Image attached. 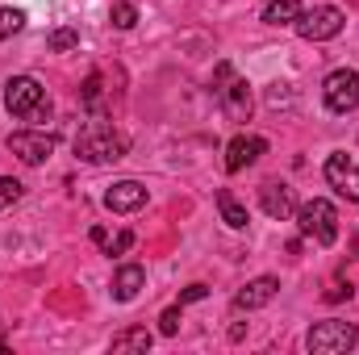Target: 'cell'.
Returning a JSON list of instances; mask_svg holds the SVG:
<instances>
[{
	"instance_id": "1",
	"label": "cell",
	"mask_w": 359,
	"mask_h": 355,
	"mask_svg": "<svg viewBox=\"0 0 359 355\" xmlns=\"http://www.w3.org/2000/svg\"><path fill=\"white\" fill-rule=\"evenodd\" d=\"M4 109L21 121H50V100L46 88L34 80V76H13L4 84Z\"/></svg>"
},
{
	"instance_id": "2",
	"label": "cell",
	"mask_w": 359,
	"mask_h": 355,
	"mask_svg": "<svg viewBox=\"0 0 359 355\" xmlns=\"http://www.w3.org/2000/svg\"><path fill=\"white\" fill-rule=\"evenodd\" d=\"M126 134H117L113 126H104V121H92L84 126L80 134H76V155L84 159V163H113V159H121L126 155Z\"/></svg>"
},
{
	"instance_id": "3",
	"label": "cell",
	"mask_w": 359,
	"mask_h": 355,
	"mask_svg": "<svg viewBox=\"0 0 359 355\" xmlns=\"http://www.w3.org/2000/svg\"><path fill=\"white\" fill-rule=\"evenodd\" d=\"M297 226H301V239H313L318 247H330L339 239V209L322 196L297 205Z\"/></svg>"
},
{
	"instance_id": "4",
	"label": "cell",
	"mask_w": 359,
	"mask_h": 355,
	"mask_svg": "<svg viewBox=\"0 0 359 355\" xmlns=\"http://www.w3.org/2000/svg\"><path fill=\"white\" fill-rule=\"evenodd\" d=\"M355 343H359V330L351 322H339V318L318 322V326L305 335V347L313 355H343V351H351Z\"/></svg>"
},
{
	"instance_id": "5",
	"label": "cell",
	"mask_w": 359,
	"mask_h": 355,
	"mask_svg": "<svg viewBox=\"0 0 359 355\" xmlns=\"http://www.w3.org/2000/svg\"><path fill=\"white\" fill-rule=\"evenodd\" d=\"M343 25H347V17H343V8H334V4H318V8H305V13L297 17V34H301L305 42H330V38L343 34Z\"/></svg>"
},
{
	"instance_id": "6",
	"label": "cell",
	"mask_w": 359,
	"mask_h": 355,
	"mask_svg": "<svg viewBox=\"0 0 359 355\" xmlns=\"http://www.w3.org/2000/svg\"><path fill=\"white\" fill-rule=\"evenodd\" d=\"M322 96H326V109L330 113H355L359 109V72L355 67L330 72L326 84H322Z\"/></svg>"
},
{
	"instance_id": "7",
	"label": "cell",
	"mask_w": 359,
	"mask_h": 355,
	"mask_svg": "<svg viewBox=\"0 0 359 355\" xmlns=\"http://www.w3.org/2000/svg\"><path fill=\"white\" fill-rule=\"evenodd\" d=\"M4 147H8L21 163L38 168V163H46V159L55 155L59 138H55V134H46V130H17V134H8V138H4Z\"/></svg>"
},
{
	"instance_id": "8",
	"label": "cell",
	"mask_w": 359,
	"mask_h": 355,
	"mask_svg": "<svg viewBox=\"0 0 359 355\" xmlns=\"http://www.w3.org/2000/svg\"><path fill=\"white\" fill-rule=\"evenodd\" d=\"M326 184H330L339 196L359 201V163L347 155V151H334V155L326 159Z\"/></svg>"
},
{
	"instance_id": "9",
	"label": "cell",
	"mask_w": 359,
	"mask_h": 355,
	"mask_svg": "<svg viewBox=\"0 0 359 355\" xmlns=\"http://www.w3.org/2000/svg\"><path fill=\"white\" fill-rule=\"evenodd\" d=\"M264 151H268L264 138H255V134H234V138L226 142V172H243V168H251Z\"/></svg>"
},
{
	"instance_id": "10",
	"label": "cell",
	"mask_w": 359,
	"mask_h": 355,
	"mask_svg": "<svg viewBox=\"0 0 359 355\" xmlns=\"http://www.w3.org/2000/svg\"><path fill=\"white\" fill-rule=\"evenodd\" d=\"M142 205H147V184H138V180H117L104 192V209H113V213H134Z\"/></svg>"
},
{
	"instance_id": "11",
	"label": "cell",
	"mask_w": 359,
	"mask_h": 355,
	"mask_svg": "<svg viewBox=\"0 0 359 355\" xmlns=\"http://www.w3.org/2000/svg\"><path fill=\"white\" fill-rule=\"evenodd\" d=\"M259 205H264V213L276 217V222H288V217L297 213V196H292V188H288V184H276V180H268V184L259 188Z\"/></svg>"
},
{
	"instance_id": "12",
	"label": "cell",
	"mask_w": 359,
	"mask_h": 355,
	"mask_svg": "<svg viewBox=\"0 0 359 355\" xmlns=\"http://www.w3.org/2000/svg\"><path fill=\"white\" fill-rule=\"evenodd\" d=\"M276 293H280V280H276V276H255L251 284H243V288L234 293V309H247V314H251V309H264Z\"/></svg>"
},
{
	"instance_id": "13",
	"label": "cell",
	"mask_w": 359,
	"mask_h": 355,
	"mask_svg": "<svg viewBox=\"0 0 359 355\" xmlns=\"http://www.w3.org/2000/svg\"><path fill=\"white\" fill-rule=\"evenodd\" d=\"M142 288H147V272H142L138 264H121L117 272H113V288H109L113 301H134Z\"/></svg>"
},
{
	"instance_id": "14",
	"label": "cell",
	"mask_w": 359,
	"mask_h": 355,
	"mask_svg": "<svg viewBox=\"0 0 359 355\" xmlns=\"http://www.w3.org/2000/svg\"><path fill=\"white\" fill-rule=\"evenodd\" d=\"M222 92V109H226V117L230 121H247L251 117V88H247V80H230Z\"/></svg>"
},
{
	"instance_id": "15",
	"label": "cell",
	"mask_w": 359,
	"mask_h": 355,
	"mask_svg": "<svg viewBox=\"0 0 359 355\" xmlns=\"http://www.w3.org/2000/svg\"><path fill=\"white\" fill-rule=\"evenodd\" d=\"M217 209H222V222H226L230 230H247V222H251V217H247V205H243V201H234V192H226V188H222V192H217Z\"/></svg>"
},
{
	"instance_id": "16",
	"label": "cell",
	"mask_w": 359,
	"mask_h": 355,
	"mask_svg": "<svg viewBox=\"0 0 359 355\" xmlns=\"http://www.w3.org/2000/svg\"><path fill=\"white\" fill-rule=\"evenodd\" d=\"M151 330L147 326H126L121 335H113V351L121 355V351H151Z\"/></svg>"
},
{
	"instance_id": "17",
	"label": "cell",
	"mask_w": 359,
	"mask_h": 355,
	"mask_svg": "<svg viewBox=\"0 0 359 355\" xmlns=\"http://www.w3.org/2000/svg\"><path fill=\"white\" fill-rule=\"evenodd\" d=\"M301 13H305L301 0H271L268 8H264V21H268V25H297Z\"/></svg>"
},
{
	"instance_id": "18",
	"label": "cell",
	"mask_w": 359,
	"mask_h": 355,
	"mask_svg": "<svg viewBox=\"0 0 359 355\" xmlns=\"http://www.w3.org/2000/svg\"><path fill=\"white\" fill-rule=\"evenodd\" d=\"M109 21H113L117 29H134V25H138V8H134L130 0H117V4L109 8Z\"/></svg>"
},
{
	"instance_id": "19",
	"label": "cell",
	"mask_w": 359,
	"mask_h": 355,
	"mask_svg": "<svg viewBox=\"0 0 359 355\" xmlns=\"http://www.w3.org/2000/svg\"><path fill=\"white\" fill-rule=\"evenodd\" d=\"M21 29H25V13L0 4V38H13V34H21Z\"/></svg>"
},
{
	"instance_id": "20",
	"label": "cell",
	"mask_w": 359,
	"mask_h": 355,
	"mask_svg": "<svg viewBox=\"0 0 359 355\" xmlns=\"http://www.w3.org/2000/svg\"><path fill=\"white\" fill-rule=\"evenodd\" d=\"M17 201H21V180L0 176V209H13Z\"/></svg>"
},
{
	"instance_id": "21",
	"label": "cell",
	"mask_w": 359,
	"mask_h": 355,
	"mask_svg": "<svg viewBox=\"0 0 359 355\" xmlns=\"http://www.w3.org/2000/svg\"><path fill=\"white\" fill-rule=\"evenodd\" d=\"M76 46H80V34H76V29L63 25V29L50 34V51H76Z\"/></svg>"
},
{
	"instance_id": "22",
	"label": "cell",
	"mask_w": 359,
	"mask_h": 355,
	"mask_svg": "<svg viewBox=\"0 0 359 355\" xmlns=\"http://www.w3.org/2000/svg\"><path fill=\"white\" fill-rule=\"evenodd\" d=\"M180 309H184V305H172V309L159 314V335H168V339L180 335Z\"/></svg>"
},
{
	"instance_id": "23",
	"label": "cell",
	"mask_w": 359,
	"mask_h": 355,
	"mask_svg": "<svg viewBox=\"0 0 359 355\" xmlns=\"http://www.w3.org/2000/svg\"><path fill=\"white\" fill-rule=\"evenodd\" d=\"M130 247H134V230H121L113 243H104V251H109V255H126Z\"/></svg>"
},
{
	"instance_id": "24",
	"label": "cell",
	"mask_w": 359,
	"mask_h": 355,
	"mask_svg": "<svg viewBox=\"0 0 359 355\" xmlns=\"http://www.w3.org/2000/svg\"><path fill=\"white\" fill-rule=\"evenodd\" d=\"M205 297H209L205 284H188V288L180 293V305H196V301H205Z\"/></svg>"
},
{
	"instance_id": "25",
	"label": "cell",
	"mask_w": 359,
	"mask_h": 355,
	"mask_svg": "<svg viewBox=\"0 0 359 355\" xmlns=\"http://www.w3.org/2000/svg\"><path fill=\"white\" fill-rule=\"evenodd\" d=\"M96 96H100V76H88V84H84V105H96Z\"/></svg>"
},
{
	"instance_id": "26",
	"label": "cell",
	"mask_w": 359,
	"mask_h": 355,
	"mask_svg": "<svg viewBox=\"0 0 359 355\" xmlns=\"http://www.w3.org/2000/svg\"><path fill=\"white\" fill-rule=\"evenodd\" d=\"M343 297H351V284H334V288L326 293V301H343Z\"/></svg>"
},
{
	"instance_id": "27",
	"label": "cell",
	"mask_w": 359,
	"mask_h": 355,
	"mask_svg": "<svg viewBox=\"0 0 359 355\" xmlns=\"http://www.w3.org/2000/svg\"><path fill=\"white\" fill-rule=\"evenodd\" d=\"M88 234H92V243H96V247H104V243H109V234H104V226H92Z\"/></svg>"
}]
</instances>
